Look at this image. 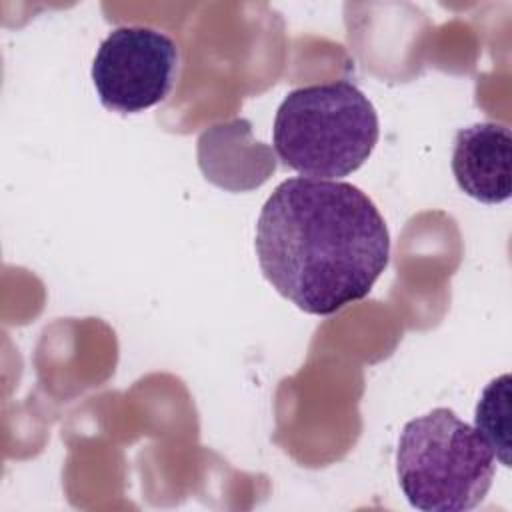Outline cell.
Returning <instances> with one entry per match:
<instances>
[{
    "label": "cell",
    "instance_id": "5b68a950",
    "mask_svg": "<svg viewBox=\"0 0 512 512\" xmlns=\"http://www.w3.org/2000/svg\"><path fill=\"white\" fill-rule=\"evenodd\" d=\"M452 172L458 188L484 204L512 194V134L498 122H478L456 132Z\"/></svg>",
    "mask_w": 512,
    "mask_h": 512
},
{
    "label": "cell",
    "instance_id": "277c9868",
    "mask_svg": "<svg viewBox=\"0 0 512 512\" xmlns=\"http://www.w3.org/2000/svg\"><path fill=\"white\" fill-rule=\"evenodd\" d=\"M176 42L148 26H118L100 44L92 80L104 108L136 114L162 102L178 74Z\"/></svg>",
    "mask_w": 512,
    "mask_h": 512
},
{
    "label": "cell",
    "instance_id": "8992f818",
    "mask_svg": "<svg viewBox=\"0 0 512 512\" xmlns=\"http://www.w3.org/2000/svg\"><path fill=\"white\" fill-rule=\"evenodd\" d=\"M474 428L492 446L494 456L510 466V376L494 378L482 392L476 412Z\"/></svg>",
    "mask_w": 512,
    "mask_h": 512
},
{
    "label": "cell",
    "instance_id": "7a4b0ae2",
    "mask_svg": "<svg viewBox=\"0 0 512 512\" xmlns=\"http://www.w3.org/2000/svg\"><path fill=\"white\" fill-rule=\"evenodd\" d=\"M378 136L372 102L348 80L288 92L272 126V144L282 164L318 180L356 172L372 154Z\"/></svg>",
    "mask_w": 512,
    "mask_h": 512
},
{
    "label": "cell",
    "instance_id": "3957f363",
    "mask_svg": "<svg viewBox=\"0 0 512 512\" xmlns=\"http://www.w3.org/2000/svg\"><path fill=\"white\" fill-rule=\"evenodd\" d=\"M494 472L492 446L450 408H434L402 428L396 474L400 490L418 510H472L488 494Z\"/></svg>",
    "mask_w": 512,
    "mask_h": 512
},
{
    "label": "cell",
    "instance_id": "6da1fadb",
    "mask_svg": "<svg viewBox=\"0 0 512 512\" xmlns=\"http://www.w3.org/2000/svg\"><path fill=\"white\" fill-rule=\"evenodd\" d=\"M254 248L276 292L314 316L368 296L390 260L386 222L360 188L304 176L268 196Z\"/></svg>",
    "mask_w": 512,
    "mask_h": 512
}]
</instances>
